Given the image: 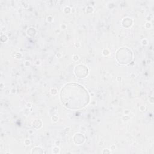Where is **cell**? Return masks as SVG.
Segmentation results:
<instances>
[{"mask_svg": "<svg viewBox=\"0 0 154 154\" xmlns=\"http://www.w3.org/2000/svg\"><path fill=\"white\" fill-rule=\"evenodd\" d=\"M64 87L73 94V97L63 100V104L70 109H79L84 107L89 100L87 91L78 84H67Z\"/></svg>", "mask_w": 154, "mask_h": 154, "instance_id": "obj_1", "label": "cell"}]
</instances>
